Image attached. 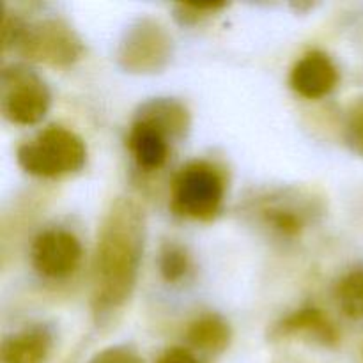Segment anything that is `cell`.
I'll return each mask as SVG.
<instances>
[{"label": "cell", "mask_w": 363, "mask_h": 363, "mask_svg": "<svg viewBox=\"0 0 363 363\" xmlns=\"http://www.w3.org/2000/svg\"><path fill=\"white\" fill-rule=\"evenodd\" d=\"M16 50L32 62L69 67L84 55V43L73 27L59 18L25 23Z\"/></svg>", "instance_id": "4"}, {"label": "cell", "mask_w": 363, "mask_h": 363, "mask_svg": "<svg viewBox=\"0 0 363 363\" xmlns=\"http://www.w3.org/2000/svg\"><path fill=\"white\" fill-rule=\"evenodd\" d=\"M264 222L272 227L275 233L286 238H296L303 233L305 229V215L296 209L294 206L286 204H269L268 208L262 209Z\"/></svg>", "instance_id": "15"}, {"label": "cell", "mask_w": 363, "mask_h": 363, "mask_svg": "<svg viewBox=\"0 0 363 363\" xmlns=\"http://www.w3.org/2000/svg\"><path fill=\"white\" fill-rule=\"evenodd\" d=\"M89 363H144V360L131 347L113 346L96 353Z\"/></svg>", "instance_id": "19"}, {"label": "cell", "mask_w": 363, "mask_h": 363, "mask_svg": "<svg viewBox=\"0 0 363 363\" xmlns=\"http://www.w3.org/2000/svg\"><path fill=\"white\" fill-rule=\"evenodd\" d=\"M225 199L223 172L208 160L184 163L170 183V209L177 216L211 222L222 211Z\"/></svg>", "instance_id": "2"}, {"label": "cell", "mask_w": 363, "mask_h": 363, "mask_svg": "<svg viewBox=\"0 0 363 363\" xmlns=\"http://www.w3.org/2000/svg\"><path fill=\"white\" fill-rule=\"evenodd\" d=\"M337 301L346 318L363 319V268L353 269L340 279Z\"/></svg>", "instance_id": "14"}, {"label": "cell", "mask_w": 363, "mask_h": 363, "mask_svg": "<svg viewBox=\"0 0 363 363\" xmlns=\"http://www.w3.org/2000/svg\"><path fill=\"white\" fill-rule=\"evenodd\" d=\"M190 269V257L186 250L177 243L163 245L160 254V273L169 284H176L186 277Z\"/></svg>", "instance_id": "16"}, {"label": "cell", "mask_w": 363, "mask_h": 363, "mask_svg": "<svg viewBox=\"0 0 363 363\" xmlns=\"http://www.w3.org/2000/svg\"><path fill=\"white\" fill-rule=\"evenodd\" d=\"M273 339H301L323 347H335L340 335L332 319L314 307L300 308L280 319L272 330Z\"/></svg>", "instance_id": "8"}, {"label": "cell", "mask_w": 363, "mask_h": 363, "mask_svg": "<svg viewBox=\"0 0 363 363\" xmlns=\"http://www.w3.org/2000/svg\"><path fill=\"white\" fill-rule=\"evenodd\" d=\"M227 4L223 2H213V4H177L176 6V16L181 23H197L202 18H208L211 14H216L218 11L225 9Z\"/></svg>", "instance_id": "17"}, {"label": "cell", "mask_w": 363, "mask_h": 363, "mask_svg": "<svg viewBox=\"0 0 363 363\" xmlns=\"http://www.w3.org/2000/svg\"><path fill=\"white\" fill-rule=\"evenodd\" d=\"M186 339L197 350L220 353L230 342V328L225 319L216 314H204L188 326Z\"/></svg>", "instance_id": "13"}, {"label": "cell", "mask_w": 363, "mask_h": 363, "mask_svg": "<svg viewBox=\"0 0 363 363\" xmlns=\"http://www.w3.org/2000/svg\"><path fill=\"white\" fill-rule=\"evenodd\" d=\"M137 113L162 126L172 138L183 137L190 128V112L177 99H151V101L144 103Z\"/></svg>", "instance_id": "12"}, {"label": "cell", "mask_w": 363, "mask_h": 363, "mask_svg": "<svg viewBox=\"0 0 363 363\" xmlns=\"http://www.w3.org/2000/svg\"><path fill=\"white\" fill-rule=\"evenodd\" d=\"M339 82V71L326 53L308 52L291 69L289 84L296 94L307 99L328 96Z\"/></svg>", "instance_id": "10"}, {"label": "cell", "mask_w": 363, "mask_h": 363, "mask_svg": "<svg viewBox=\"0 0 363 363\" xmlns=\"http://www.w3.org/2000/svg\"><path fill=\"white\" fill-rule=\"evenodd\" d=\"M48 87L23 66H7L0 77V105L9 123L18 126L38 124L50 108Z\"/></svg>", "instance_id": "5"}, {"label": "cell", "mask_w": 363, "mask_h": 363, "mask_svg": "<svg viewBox=\"0 0 363 363\" xmlns=\"http://www.w3.org/2000/svg\"><path fill=\"white\" fill-rule=\"evenodd\" d=\"M18 163L35 177H62L85 165L87 147L74 131L64 126H48L34 140L21 144Z\"/></svg>", "instance_id": "3"}, {"label": "cell", "mask_w": 363, "mask_h": 363, "mask_svg": "<svg viewBox=\"0 0 363 363\" xmlns=\"http://www.w3.org/2000/svg\"><path fill=\"white\" fill-rule=\"evenodd\" d=\"M145 245V215L128 197L112 202L98 229L91 308L96 325L121 314L133 294Z\"/></svg>", "instance_id": "1"}, {"label": "cell", "mask_w": 363, "mask_h": 363, "mask_svg": "<svg viewBox=\"0 0 363 363\" xmlns=\"http://www.w3.org/2000/svg\"><path fill=\"white\" fill-rule=\"evenodd\" d=\"M156 363H201L195 358L194 353H190L184 347H170L163 351Z\"/></svg>", "instance_id": "20"}, {"label": "cell", "mask_w": 363, "mask_h": 363, "mask_svg": "<svg viewBox=\"0 0 363 363\" xmlns=\"http://www.w3.org/2000/svg\"><path fill=\"white\" fill-rule=\"evenodd\" d=\"M52 350V335L45 328H28L2 342V363H45Z\"/></svg>", "instance_id": "11"}, {"label": "cell", "mask_w": 363, "mask_h": 363, "mask_svg": "<svg viewBox=\"0 0 363 363\" xmlns=\"http://www.w3.org/2000/svg\"><path fill=\"white\" fill-rule=\"evenodd\" d=\"M170 140H174L162 126L142 116H135L128 131V151L142 170H160L169 160Z\"/></svg>", "instance_id": "9"}, {"label": "cell", "mask_w": 363, "mask_h": 363, "mask_svg": "<svg viewBox=\"0 0 363 363\" xmlns=\"http://www.w3.org/2000/svg\"><path fill=\"white\" fill-rule=\"evenodd\" d=\"M346 135L347 142L351 147L363 156V98L357 99L350 106L346 123Z\"/></svg>", "instance_id": "18"}, {"label": "cell", "mask_w": 363, "mask_h": 363, "mask_svg": "<svg viewBox=\"0 0 363 363\" xmlns=\"http://www.w3.org/2000/svg\"><path fill=\"white\" fill-rule=\"evenodd\" d=\"M32 266L45 279L62 280L73 275L82 262L80 240L64 229L43 230L32 243Z\"/></svg>", "instance_id": "7"}, {"label": "cell", "mask_w": 363, "mask_h": 363, "mask_svg": "<svg viewBox=\"0 0 363 363\" xmlns=\"http://www.w3.org/2000/svg\"><path fill=\"white\" fill-rule=\"evenodd\" d=\"M172 57V38L152 18H140L124 34L117 50V60L130 73H158Z\"/></svg>", "instance_id": "6"}]
</instances>
